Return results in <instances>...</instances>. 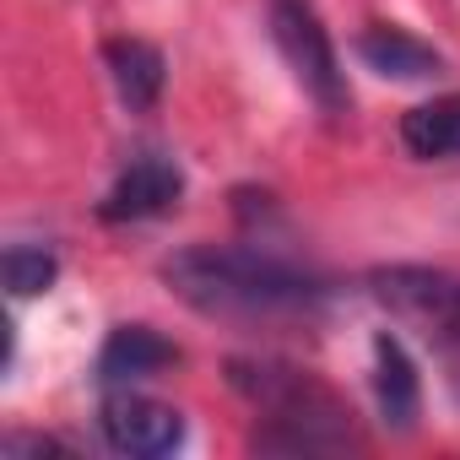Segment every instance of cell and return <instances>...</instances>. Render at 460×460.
Masks as SVG:
<instances>
[{"label": "cell", "instance_id": "6da1fadb", "mask_svg": "<svg viewBox=\"0 0 460 460\" xmlns=\"http://www.w3.org/2000/svg\"><path fill=\"white\" fill-rule=\"evenodd\" d=\"M163 282L200 314L217 320H277L325 304V282L282 255L239 244H195L163 266Z\"/></svg>", "mask_w": 460, "mask_h": 460}, {"label": "cell", "instance_id": "7a4b0ae2", "mask_svg": "<svg viewBox=\"0 0 460 460\" xmlns=\"http://www.w3.org/2000/svg\"><path fill=\"white\" fill-rule=\"evenodd\" d=\"M234 385L255 401L261 428H255V449L266 455H336V449H358V417L352 406L325 390L314 374L293 368V363H234Z\"/></svg>", "mask_w": 460, "mask_h": 460}, {"label": "cell", "instance_id": "3957f363", "mask_svg": "<svg viewBox=\"0 0 460 460\" xmlns=\"http://www.w3.org/2000/svg\"><path fill=\"white\" fill-rule=\"evenodd\" d=\"M266 17H271V39L288 60V71L298 76V87L314 98L320 114H347L352 93H347V71L336 60V44L314 12V0H266Z\"/></svg>", "mask_w": 460, "mask_h": 460}, {"label": "cell", "instance_id": "277c9868", "mask_svg": "<svg viewBox=\"0 0 460 460\" xmlns=\"http://www.w3.org/2000/svg\"><path fill=\"white\" fill-rule=\"evenodd\" d=\"M374 298L406 320H417L428 336H438L449 352H460V277L428 271V266H390L374 271Z\"/></svg>", "mask_w": 460, "mask_h": 460}, {"label": "cell", "instance_id": "5b68a950", "mask_svg": "<svg viewBox=\"0 0 460 460\" xmlns=\"http://www.w3.org/2000/svg\"><path fill=\"white\" fill-rule=\"evenodd\" d=\"M98 428H103L109 449L136 455V460H163L184 444V411L157 395H141V390H109Z\"/></svg>", "mask_w": 460, "mask_h": 460}, {"label": "cell", "instance_id": "8992f818", "mask_svg": "<svg viewBox=\"0 0 460 460\" xmlns=\"http://www.w3.org/2000/svg\"><path fill=\"white\" fill-rule=\"evenodd\" d=\"M179 195H184V173H179V163L146 152V157H136V163L109 184L98 217H103V222H146V217L173 211Z\"/></svg>", "mask_w": 460, "mask_h": 460}, {"label": "cell", "instance_id": "52a82bcc", "mask_svg": "<svg viewBox=\"0 0 460 460\" xmlns=\"http://www.w3.org/2000/svg\"><path fill=\"white\" fill-rule=\"evenodd\" d=\"M374 401H379V417L395 428V433H411L417 417H422V379H417V363L406 358V347L379 331L374 336Z\"/></svg>", "mask_w": 460, "mask_h": 460}, {"label": "cell", "instance_id": "ba28073f", "mask_svg": "<svg viewBox=\"0 0 460 460\" xmlns=\"http://www.w3.org/2000/svg\"><path fill=\"white\" fill-rule=\"evenodd\" d=\"M168 363H179V347L163 341L152 325H119L103 352H98V379L103 385H130V379H152Z\"/></svg>", "mask_w": 460, "mask_h": 460}, {"label": "cell", "instance_id": "9c48e42d", "mask_svg": "<svg viewBox=\"0 0 460 460\" xmlns=\"http://www.w3.org/2000/svg\"><path fill=\"white\" fill-rule=\"evenodd\" d=\"M358 55H363L368 71L395 76V82H422V76H438V71H444L438 49L422 44V39H411L406 28H368V33L358 39Z\"/></svg>", "mask_w": 460, "mask_h": 460}, {"label": "cell", "instance_id": "30bf717a", "mask_svg": "<svg viewBox=\"0 0 460 460\" xmlns=\"http://www.w3.org/2000/svg\"><path fill=\"white\" fill-rule=\"evenodd\" d=\"M103 66L114 76V93L130 103V109H152L163 98V82H168V66L163 55L146 44V39H109L103 44Z\"/></svg>", "mask_w": 460, "mask_h": 460}, {"label": "cell", "instance_id": "8fae6325", "mask_svg": "<svg viewBox=\"0 0 460 460\" xmlns=\"http://www.w3.org/2000/svg\"><path fill=\"white\" fill-rule=\"evenodd\" d=\"M401 141L422 163L460 157V93H444V98H428V103L406 109L401 114Z\"/></svg>", "mask_w": 460, "mask_h": 460}, {"label": "cell", "instance_id": "7c38bea8", "mask_svg": "<svg viewBox=\"0 0 460 460\" xmlns=\"http://www.w3.org/2000/svg\"><path fill=\"white\" fill-rule=\"evenodd\" d=\"M0 277H6V293H12V298H33V293L55 288L60 261H55V250H44V244H12L6 261H0Z\"/></svg>", "mask_w": 460, "mask_h": 460}]
</instances>
